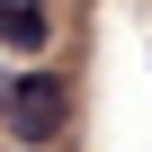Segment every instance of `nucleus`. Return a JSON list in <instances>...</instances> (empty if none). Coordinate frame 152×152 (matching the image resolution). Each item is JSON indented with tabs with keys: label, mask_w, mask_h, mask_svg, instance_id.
<instances>
[{
	"label": "nucleus",
	"mask_w": 152,
	"mask_h": 152,
	"mask_svg": "<svg viewBox=\"0 0 152 152\" xmlns=\"http://www.w3.org/2000/svg\"><path fill=\"white\" fill-rule=\"evenodd\" d=\"M0 45L18 54V72H36V54L54 45V0H9V18H0Z\"/></svg>",
	"instance_id": "nucleus-2"
},
{
	"label": "nucleus",
	"mask_w": 152,
	"mask_h": 152,
	"mask_svg": "<svg viewBox=\"0 0 152 152\" xmlns=\"http://www.w3.org/2000/svg\"><path fill=\"white\" fill-rule=\"evenodd\" d=\"M72 125V90L63 72H9V90H0V134H9V152H54Z\"/></svg>",
	"instance_id": "nucleus-1"
}]
</instances>
